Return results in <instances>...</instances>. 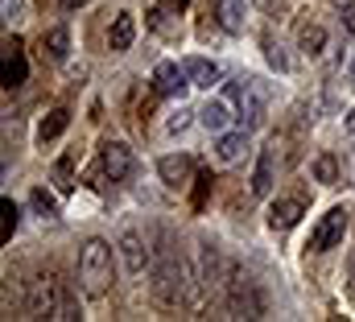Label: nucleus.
Here are the masks:
<instances>
[{
	"label": "nucleus",
	"instance_id": "nucleus-1",
	"mask_svg": "<svg viewBox=\"0 0 355 322\" xmlns=\"http://www.w3.org/2000/svg\"><path fill=\"white\" fill-rule=\"evenodd\" d=\"M153 298L170 310L186 306V256H178L166 232L157 236V248H153Z\"/></svg>",
	"mask_w": 355,
	"mask_h": 322
},
{
	"label": "nucleus",
	"instance_id": "nucleus-2",
	"mask_svg": "<svg viewBox=\"0 0 355 322\" xmlns=\"http://www.w3.org/2000/svg\"><path fill=\"white\" fill-rule=\"evenodd\" d=\"M223 306H227V319H261L265 314V302H261V289H257L252 273L244 264H236V260H227Z\"/></svg>",
	"mask_w": 355,
	"mask_h": 322
},
{
	"label": "nucleus",
	"instance_id": "nucleus-3",
	"mask_svg": "<svg viewBox=\"0 0 355 322\" xmlns=\"http://www.w3.org/2000/svg\"><path fill=\"white\" fill-rule=\"evenodd\" d=\"M223 99L236 108V116H240V124L252 133V128H261L265 124V112H268V87L261 79H252V75H240V79L223 83Z\"/></svg>",
	"mask_w": 355,
	"mask_h": 322
},
{
	"label": "nucleus",
	"instance_id": "nucleus-4",
	"mask_svg": "<svg viewBox=\"0 0 355 322\" xmlns=\"http://www.w3.org/2000/svg\"><path fill=\"white\" fill-rule=\"evenodd\" d=\"M79 285L87 298H103L112 289V248L103 240H87L79 252Z\"/></svg>",
	"mask_w": 355,
	"mask_h": 322
},
{
	"label": "nucleus",
	"instance_id": "nucleus-5",
	"mask_svg": "<svg viewBox=\"0 0 355 322\" xmlns=\"http://www.w3.org/2000/svg\"><path fill=\"white\" fill-rule=\"evenodd\" d=\"M58 298H62L58 273H37V277L29 281V302H25L29 319H54V314H58Z\"/></svg>",
	"mask_w": 355,
	"mask_h": 322
},
{
	"label": "nucleus",
	"instance_id": "nucleus-6",
	"mask_svg": "<svg viewBox=\"0 0 355 322\" xmlns=\"http://www.w3.org/2000/svg\"><path fill=\"white\" fill-rule=\"evenodd\" d=\"M194 269H198V281L207 289V298H223V277H227V264L219 256V248L211 240H198V252H194Z\"/></svg>",
	"mask_w": 355,
	"mask_h": 322
},
{
	"label": "nucleus",
	"instance_id": "nucleus-7",
	"mask_svg": "<svg viewBox=\"0 0 355 322\" xmlns=\"http://www.w3.org/2000/svg\"><path fill=\"white\" fill-rule=\"evenodd\" d=\"M116 256H120L124 277H141L145 269H153V252H149V244H145V236H141L137 228H124V232H120Z\"/></svg>",
	"mask_w": 355,
	"mask_h": 322
},
{
	"label": "nucleus",
	"instance_id": "nucleus-8",
	"mask_svg": "<svg viewBox=\"0 0 355 322\" xmlns=\"http://www.w3.org/2000/svg\"><path fill=\"white\" fill-rule=\"evenodd\" d=\"M132 149L124 145V141H103L99 145V173L107 178V182H128V173H132Z\"/></svg>",
	"mask_w": 355,
	"mask_h": 322
},
{
	"label": "nucleus",
	"instance_id": "nucleus-9",
	"mask_svg": "<svg viewBox=\"0 0 355 322\" xmlns=\"http://www.w3.org/2000/svg\"><path fill=\"white\" fill-rule=\"evenodd\" d=\"M343 232H347V211H343V207H331V211L318 219V228L310 232V244H306V248H310V252H331L335 244L343 240Z\"/></svg>",
	"mask_w": 355,
	"mask_h": 322
},
{
	"label": "nucleus",
	"instance_id": "nucleus-10",
	"mask_svg": "<svg viewBox=\"0 0 355 322\" xmlns=\"http://www.w3.org/2000/svg\"><path fill=\"white\" fill-rule=\"evenodd\" d=\"M157 173H162V182H166L170 190H182V186H190V178H194V161L186 158V153H170V158L157 161Z\"/></svg>",
	"mask_w": 355,
	"mask_h": 322
},
{
	"label": "nucleus",
	"instance_id": "nucleus-11",
	"mask_svg": "<svg viewBox=\"0 0 355 322\" xmlns=\"http://www.w3.org/2000/svg\"><path fill=\"white\" fill-rule=\"evenodd\" d=\"M153 87H157V95H182L190 79H186V67H178V62H157V71H153Z\"/></svg>",
	"mask_w": 355,
	"mask_h": 322
},
{
	"label": "nucleus",
	"instance_id": "nucleus-12",
	"mask_svg": "<svg viewBox=\"0 0 355 322\" xmlns=\"http://www.w3.org/2000/svg\"><path fill=\"white\" fill-rule=\"evenodd\" d=\"M232 112H236V108H232L227 99H211V103L198 112V120H202V128H207V133H215V137H219V133H227V128H232V120H240V116H232Z\"/></svg>",
	"mask_w": 355,
	"mask_h": 322
},
{
	"label": "nucleus",
	"instance_id": "nucleus-13",
	"mask_svg": "<svg viewBox=\"0 0 355 322\" xmlns=\"http://www.w3.org/2000/svg\"><path fill=\"white\" fill-rule=\"evenodd\" d=\"M244 149H248V128L240 124V128H227V133H219L215 158L223 161V165H232V161H240V158H244Z\"/></svg>",
	"mask_w": 355,
	"mask_h": 322
},
{
	"label": "nucleus",
	"instance_id": "nucleus-14",
	"mask_svg": "<svg viewBox=\"0 0 355 322\" xmlns=\"http://www.w3.org/2000/svg\"><path fill=\"white\" fill-rule=\"evenodd\" d=\"M297 219H302V203H297V198H277V203L268 207V228H272V232H289Z\"/></svg>",
	"mask_w": 355,
	"mask_h": 322
},
{
	"label": "nucleus",
	"instance_id": "nucleus-15",
	"mask_svg": "<svg viewBox=\"0 0 355 322\" xmlns=\"http://www.w3.org/2000/svg\"><path fill=\"white\" fill-rule=\"evenodd\" d=\"M132 37H137V21H132V12H120V17L112 21V29H107V46H112V54H124V50L132 46Z\"/></svg>",
	"mask_w": 355,
	"mask_h": 322
},
{
	"label": "nucleus",
	"instance_id": "nucleus-16",
	"mask_svg": "<svg viewBox=\"0 0 355 322\" xmlns=\"http://www.w3.org/2000/svg\"><path fill=\"white\" fill-rule=\"evenodd\" d=\"M182 67H186V79H190V87H207V91H211V87L219 83V67H215L211 58H186Z\"/></svg>",
	"mask_w": 355,
	"mask_h": 322
},
{
	"label": "nucleus",
	"instance_id": "nucleus-17",
	"mask_svg": "<svg viewBox=\"0 0 355 322\" xmlns=\"http://www.w3.org/2000/svg\"><path fill=\"white\" fill-rule=\"evenodd\" d=\"M42 50H46L50 62H67V54H71V29H67V25H54V29L42 37Z\"/></svg>",
	"mask_w": 355,
	"mask_h": 322
},
{
	"label": "nucleus",
	"instance_id": "nucleus-18",
	"mask_svg": "<svg viewBox=\"0 0 355 322\" xmlns=\"http://www.w3.org/2000/svg\"><path fill=\"white\" fill-rule=\"evenodd\" d=\"M272 165H277V153H272V149H261L257 169H252V194H257V198H265L268 190H272Z\"/></svg>",
	"mask_w": 355,
	"mask_h": 322
},
{
	"label": "nucleus",
	"instance_id": "nucleus-19",
	"mask_svg": "<svg viewBox=\"0 0 355 322\" xmlns=\"http://www.w3.org/2000/svg\"><path fill=\"white\" fill-rule=\"evenodd\" d=\"M25 79H29V62H25L21 46L12 42V46H8V54H4V87H21Z\"/></svg>",
	"mask_w": 355,
	"mask_h": 322
},
{
	"label": "nucleus",
	"instance_id": "nucleus-20",
	"mask_svg": "<svg viewBox=\"0 0 355 322\" xmlns=\"http://www.w3.org/2000/svg\"><path fill=\"white\" fill-rule=\"evenodd\" d=\"M297 46H302V54H306V58H318V54L327 50V29H322V25H314V21H306V25L297 29Z\"/></svg>",
	"mask_w": 355,
	"mask_h": 322
},
{
	"label": "nucleus",
	"instance_id": "nucleus-21",
	"mask_svg": "<svg viewBox=\"0 0 355 322\" xmlns=\"http://www.w3.org/2000/svg\"><path fill=\"white\" fill-rule=\"evenodd\" d=\"M244 0H219V21H223V29L227 33H240L244 29Z\"/></svg>",
	"mask_w": 355,
	"mask_h": 322
},
{
	"label": "nucleus",
	"instance_id": "nucleus-22",
	"mask_svg": "<svg viewBox=\"0 0 355 322\" xmlns=\"http://www.w3.org/2000/svg\"><path fill=\"white\" fill-rule=\"evenodd\" d=\"M67 120H71V116H67L62 108H58V112H50V116H46L42 124H37V145H46V141H54V137H58V133L67 128Z\"/></svg>",
	"mask_w": 355,
	"mask_h": 322
},
{
	"label": "nucleus",
	"instance_id": "nucleus-23",
	"mask_svg": "<svg viewBox=\"0 0 355 322\" xmlns=\"http://www.w3.org/2000/svg\"><path fill=\"white\" fill-rule=\"evenodd\" d=\"M29 203H33V211H37L42 219H58V203H54V194H50L46 186H33Z\"/></svg>",
	"mask_w": 355,
	"mask_h": 322
},
{
	"label": "nucleus",
	"instance_id": "nucleus-24",
	"mask_svg": "<svg viewBox=\"0 0 355 322\" xmlns=\"http://www.w3.org/2000/svg\"><path fill=\"white\" fill-rule=\"evenodd\" d=\"M314 178H318L322 186H335V182H339V161L331 158V153H322V158L314 161Z\"/></svg>",
	"mask_w": 355,
	"mask_h": 322
},
{
	"label": "nucleus",
	"instance_id": "nucleus-25",
	"mask_svg": "<svg viewBox=\"0 0 355 322\" xmlns=\"http://www.w3.org/2000/svg\"><path fill=\"white\" fill-rule=\"evenodd\" d=\"M261 46H265V58H268V67L285 75V71H289V58H285V50H281V42H272V33H265V42H261Z\"/></svg>",
	"mask_w": 355,
	"mask_h": 322
},
{
	"label": "nucleus",
	"instance_id": "nucleus-26",
	"mask_svg": "<svg viewBox=\"0 0 355 322\" xmlns=\"http://www.w3.org/2000/svg\"><path fill=\"white\" fill-rule=\"evenodd\" d=\"M58 322H71L79 319V302H75V294H71V285L62 281V298H58V314H54Z\"/></svg>",
	"mask_w": 355,
	"mask_h": 322
},
{
	"label": "nucleus",
	"instance_id": "nucleus-27",
	"mask_svg": "<svg viewBox=\"0 0 355 322\" xmlns=\"http://www.w3.org/2000/svg\"><path fill=\"white\" fill-rule=\"evenodd\" d=\"M0 211H4V240H12V232H17V223H21V207H17L12 198H0Z\"/></svg>",
	"mask_w": 355,
	"mask_h": 322
},
{
	"label": "nucleus",
	"instance_id": "nucleus-28",
	"mask_svg": "<svg viewBox=\"0 0 355 322\" xmlns=\"http://www.w3.org/2000/svg\"><path fill=\"white\" fill-rule=\"evenodd\" d=\"M190 116H198V112H190V108H178V112H170V120H166V133H170V137H178V133H186Z\"/></svg>",
	"mask_w": 355,
	"mask_h": 322
},
{
	"label": "nucleus",
	"instance_id": "nucleus-29",
	"mask_svg": "<svg viewBox=\"0 0 355 322\" xmlns=\"http://www.w3.org/2000/svg\"><path fill=\"white\" fill-rule=\"evenodd\" d=\"M54 182H58V190H62V194H71V190H75V182H71V158H58V165H54Z\"/></svg>",
	"mask_w": 355,
	"mask_h": 322
},
{
	"label": "nucleus",
	"instance_id": "nucleus-30",
	"mask_svg": "<svg viewBox=\"0 0 355 322\" xmlns=\"http://www.w3.org/2000/svg\"><path fill=\"white\" fill-rule=\"evenodd\" d=\"M4 21H21V0H4Z\"/></svg>",
	"mask_w": 355,
	"mask_h": 322
},
{
	"label": "nucleus",
	"instance_id": "nucleus-31",
	"mask_svg": "<svg viewBox=\"0 0 355 322\" xmlns=\"http://www.w3.org/2000/svg\"><path fill=\"white\" fill-rule=\"evenodd\" d=\"M343 25H347V33H355V4L343 8Z\"/></svg>",
	"mask_w": 355,
	"mask_h": 322
},
{
	"label": "nucleus",
	"instance_id": "nucleus-32",
	"mask_svg": "<svg viewBox=\"0 0 355 322\" xmlns=\"http://www.w3.org/2000/svg\"><path fill=\"white\" fill-rule=\"evenodd\" d=\"M257 8L261 12H277V0H257Z\"/></svg>",
	"mask_w": 355,
	"mask_h": 322
},
{
	"label": "nucleus",
	"instance_id": "nucleus-33",
	"mask_svg": "<svg viewBox=\"0 0 355 322\" xmlns=\"http://www.w3.org/2000/svg\"><path fill=\"white\" fill-rule=\"evenodd\" d=\"M83 4H87V0H62V8H71V12H75V8H83Z\"/></svg>",
	"mask_w": 355,
	"mask_h": 322
},
{
	"label": "nucleus",
	"instance_id": "nucleus-34",
	"mask_svg": "<svg viewBox=\"0 0 355 322\" xmlns=\"http://www.w3.org/2000/svg\"><path fill=\"white\" fill-rule=\"evenodd\" d=\"M347 133H355V108H352V116H347Z\"/></svg>",
	"mask_w": 355,
	"mask_h": 322
},
{
	"label": "nucleus",
	"instance_id": "nucleus-35",
	"mask_svg": "<svg viewBox=\"0 0 355 322\" xmlns=\"http://www.w3.org/2000/svg\"><path fill=\"white\" fill-rule=\"evenodd\" d=\"M347 83H355V62H352V67H347Z\"/></svg>",
	"mask_w": 355,
	"mask_h": 322
},
{
	"label": "nucleus",
	"instance_id": "nucleus-36",
	"mask_svg": "<svg viewBox=\"0 0 355 322\" xmlns=\"http://www.w3.org/2000/svg\"><path fill=\"white\" fill-rule=\"evenodd\" d=\"M331 4H339V8H347V4H352V0H331Z\"/></svg>",
	"mask_w": 355,
	"mask_h": 322
}]
</instances>
